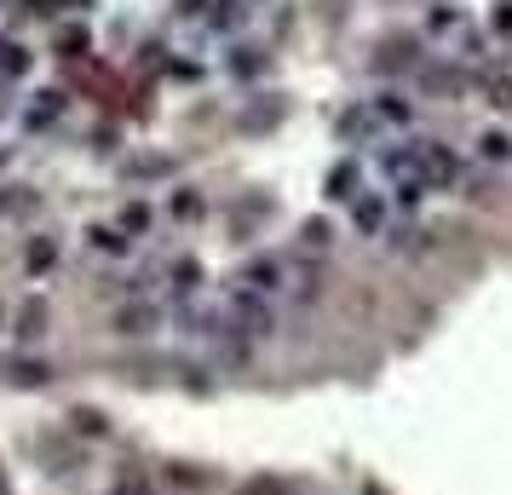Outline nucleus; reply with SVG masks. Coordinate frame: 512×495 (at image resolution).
<instances>
[{
    "mask_svg": "<svg viewBox=\"0 0 512 495\" xmlns=\"http://www.w3.org/2000/svg\"><path fill=\"white\" fill-rule=\"evenodd\" d=\"M415 162H420V179H426V190H455L461 185V150L455 144H443V139H415Z\"/></svg>",
    "mask_w": 512,
    "mask_h": 495,
    "instance_id": "obj_1",
    "label": "nucleus"
},
{
    "mask_svg": "<svg viewBox=\"0 0 512 495\" xmlns=\"http://www.w3.org/2000/svg\"><path fill=\"white\" fill-rule=\"evenodd\" d=\"M472 87V70H466L461 58H426L415 70V93L420 98H461Z\"/></svg>",
    "mask_w": 512,
    "mask_h": 495,
    "instance_id": "obj_2",
    "label": "nucleus"
},
{
    "mask_svg": "<svg viewBox=\"0 0 512 495\" xmlns=\"http://www.w3.org/2000/svg\"><path fill=\"white\" fill-rule=\"evenodd\" d=\"M420 64H426L420 58V35H392V41H380V52H374V70L380 75H409L415 81Z\"/></svg>",
    "mask_w": 512,
    "mask_h": 495,
    "instance_id": "obj_3",
    "label": "nucleus"
},
{
    "mask_svg": "<svg viewBox=\"0 0 512 495\" xmlns=\"http://www.w3.org/2000/svg\"><path fill=\"white\" fill-rule=\"evenodd\" d=\"M392 196H386V190H363V196H357V202H351V225H357V231L363 236H386L392 231Z\"/></svg>",
    "mask_w": 512,
    "mask_h": 495,
    "instance_id": "obj_4",
    "label": "nucleus"
},
{
    "mask_svg": "<svg viewBox=\"0 0 512 495\" xmlns=\"http://www.w3.org/2000/svg\"><path fill=\"white\" fill-rule=\"evenodd\" d=\"M374 121H380V133H403V127H415V104L403 93H374L369 98Z\"/></svg>",
    "mask_w": 512,
    "mask_h": 495,
    "instance_id": "obj_5",
    "label": "nucleus"
},
{
    "mask_svg": "<svg viewBox=\"0 0 512 495\" xmlns=\"http://www.w3.org/2000/svg\"><path fill=\"white\" fill-rule=\"evenodd\" d=\"M357 196H363V167L357 162H340L334 167V173H328V202H357Z\"/></svg>",
    "mask_w": 512,
    "mask_h": 495,
    "instance_id": "obj_6",
    "label": "nucleus"
},
{
    "mask_svg": "<svg viewBox=\"0 0 512 495\" xmlns=\"http://www.w3.org/2000/svg\"><path fill=\"white\" fill-rule=\"evenodd\" d=\"M478 162L484 167H512V133L507 127H484V133H478Z\"/></svg>",
    "mask_w": 512,
    "mask_h": 495,
    "instance_id": "obj_7",
    "label": "nucleus"
},
{
    "mask_svg": "<svg viewBox=\"0 0 512 495\" xmlns=\"http://www.w3.org/2000/svg\"><path fill=\"white\" fill-rule=\"evenodd\" d=\"M466 12L461 6H449V0H438V6H432V12H426V35H449V41H461L466 35Z\"/></svg>",
    "mask_w": 512,
    "mask_h": 495,
    "instance_id": "obj_8",
    "label": "nucleus"
},
{
    "mask_svg": "<svg viewBox=\"0 0 512 495\" xmlns=\"http://www.w3.org/2000/svg\"><path fill=\"white\" fill-rule=\"evenodd\" d=\"M340 139L357 144V139H380V121H374L369 104H351L346 116H340Z\"/></svg>",
    "mask_w": 512,
    "mask_h": 495,
    "instance_id": "obj_9",
    "label": "nucleus"
},
{
    "mask_svg": "<svg viewBox=\"0 0 512 495\" xmlns=\"http://www.w3.org/2000/svg\"><path fill=\"white\" fill-rule=\"evenodd\" d=\"M484 104L489 110H512V70L507 64H489L484 70Z\"/></svg>",
    "mask_w": 512,
    "mask_h": 495,
    "instance_id": "obj_10",
    "label": "nucleus"
},
{
    "mask_svg": "<svg viewBox=\"0 0 512 495\" xmlns=\"http://www.w3.org/2000/svg\"><path fill=\"white\" fill-rule=\"evenodd\" d=\"M466 196V202H489V196H495V185H489V173H472V167H466L461 173V185H455Z\"/></svg>",
    "mask_w": 512,
    "mask_h": 495,
    "instance_id": "obj_11",
    "label": "nucleus"
},
{
    "mask_svg": "<svg viewBox=\"0 0 512 495\" xmlns=\"http://www.w3.org/2000/svg\"><path fill=\"white\" fill-rule=\"evenodd\" d=\"M242 18H248V12H242L236 0H219V12H213L208 24H213V29H242Z\"/></svg>",
    "mask_w": 512,
    "mask_h": 495,
    "instance_id": "obj_12",
    "label": "nucleus"
},
{
    "mask_svg": "<svg viewBox=\"0 0 512 495\" xmlns=\"http://www.w3.org/2000/svg\"><path fill=\"white\" fill-rule=\"evenodd\" d=\"M489 29H495V35H512V0H501V6L489 12Z\"/></svg>",
    "mask_w": 512,
    "mask_h": 495,
    "instance_id": "obj_13",
    "label": "nucleus"
},
{
    "mask_svg": "<svg viewBox=\"0 0 512 495\" xmlns=\"http://www.w3.org/2000/svg\"><path fill=\"white\" fill-rule=\"evenodd\" d=\"M0 70H6V75L24 70V47H12V41H6V47H0Z\"/></svg>",
    "mask_w": 512,
    "mask_h": 495,
    "instance_id": "obj_14",
    "label": "nucleus"
},
{
    "mask_svg": "<svg viewBox=\"0 0 512 495\" xmlns=\"http://www.w3.org/2000/svg\"><path fill=\"white\" fill-rule=\"evenodd\" d=\"M328 236H334V231H328V225H317V219H311V225H305V248H328Z\"/></svg>",
    "mask_w": 512,
    "mask_h": 495,
    "instance_id": "obj_15",
    "label": "nucleus"
}]
</instances>
